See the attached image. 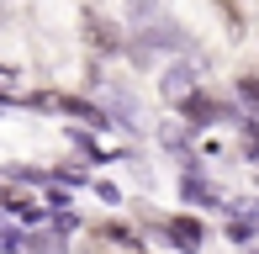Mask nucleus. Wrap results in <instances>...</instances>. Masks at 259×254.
I'll use <instances>...</instances> for the list:
<instances>
[{"instance_id": "f257e3e1", "label": "nucleus", "mask_w": 259, "mask_h": 254, "mask_svg": "<svg viewBox=\"0 0 259 254\" xmlns=\"http://www.w3.org/2000/svg\"><path fill=\"white\" fill-rule=\"evenodd\" d=\"M159 96L169 101V106H191L196 101V69L191 64H169L164 79H159Z\"/></svg>"}, {"instance_id": "f03ea898", "label": "nucleus", "mask_w": 259, "mask_h": 254, "mask_svg": "<svg viewBox=\"0 0 259 254\" xmlns=\"http://www.w3.org/2000/svg\"><path fill=\"white\" fill-rule=\"evenodd\" d=\"M85 43L96 53H116L122 48V32H116V21H106L101 11H85Z\"/></svg>"}, {"instance_id": "7ed1b4c3", "label": "nucleus", "mask_w": 259, "mask_h": 254, "mask_svg": "<svg viewBox=\"0 0 259 254\" xmlns=\"http://www.w3.org/2000/svg\"><path fill=\"white\" fill-rule=\"evenodd\" d=\"M169 238L180 249H201V223H196V217H175V223H169Z\"/></svg>"}, {"instance_id": "20e7f679", "label": "nucleus", "mask_w": 259, "mask_h": 254, "mask_svg": "<svg viewBox=\"0 0 259 254\" xmlns=\"http://www.w3.org/2000/svg\"><path fill=\"white\" fill-rule=\"evenodd\" d=\"M27 254H64V238H58V233H32Z\"/></svg>"}, {"instance_id": "39448f33", "label": "nucleus", "mask_w": 259, "mask_h": 254, "mask_svg": "<svg viewBox=\"0 0 259 254\" xmlns=\"http://www.w3.org/2000/svg\"><path fill=\"white\" fill-rule=\"evenodd\" d=\"M127 6H133V16L143 21V27H154V21H159V0H127Z\"/></svg>"}, {"instance_id": "423d86ee", "label": "nucleus", "mask_w": 259, "mask_h": 254, "mask_svg": "<svg viewBox=\"0 0 259 254\" xmlns=\"http://www.w3.org/2000/svg\"><path fill=\"white\" fill-rule=\"evenodd\" d=\"M238 90H243V101H249V106H259V74H243Z\"/></svg>"}, {"instance_id": "0eeeda50", "label": "nucleus", "mask_w": 259, "mask_h": 254, "mask_svg": "<svg viewBox=\"0 0 259 254\" xmlns=\"http://www.w3.org/2000/svg\"><path fill=\"white\" fill-rule=\"evenodd\" d=\"M0 85H16V74H11V69H0Z\"/></svg>"}]
</instances>
